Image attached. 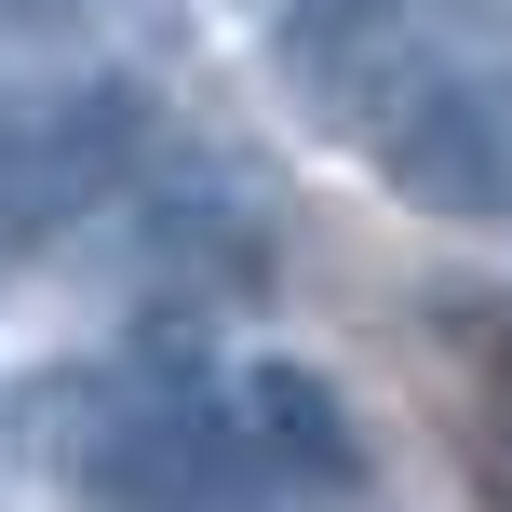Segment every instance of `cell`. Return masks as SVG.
<instances>
[{
    "label": "cell",
    "instance_id": "1",
    "mask_svg": "<svg viewBox=\"0 0 512 512\" xmlns=\"http://www.w3.org/2000/svg\"><path fill=\"white\" fill-rule=\"evenodd\" d=\"M27 459L54 472V486H81L95 512H256L243 432L216 391H176V378H135V364H108V378H41L27 391Z\"/></svg>",
    "mask_w": 512,
    "mask_h": 512
},
{
    "label": "cell",
    "instance_id": "2",
    "mask_svg": "<svg viewBox=\"0 0 512 512\" xmlns=\"http://www.w3.org/2000/svg\"><path fill=\"white\" fill-rule=\"evenodd\" d=\"M149 162V95L108 68L81 81H41V95L0 108V243H41L68 216L122 203V176Z\"/></svg>",
    "mask_w": 512,
    "mask_h": 512
},
{
    "label": "cell",
    "instance_id": "3",
    "mask_svg": "<svg viewBox=\"0 0 512 512\" xmlns=\"http://www.w3.org/2000/svg\"><path fill=\"white\" fill-rule=\"evenodd\" d=\"M364 162L432 216H512V81L472 68H378Z\"/></svg>",
    "mask_w": 512,
    "mask_h": 512
},
{
    "label": "cell",
    "instance_id": "4",
    "mask_svg": "<svg viewBox=\"0 0 512 512\" xmlns=\"http://www.w3.org/2000/svg\"><path fill=\"white\" fill-rule=\"evenodd\" d=\"M230 432H243L256 486H283V499H364V472H378L324 364H243V391H230Z\"/></svg>",
    "mask_w": 512,
    "mask_h": 512
},
{
    "label": "cell",
    "instance_id": "5",
    "mask_svg": "<svg viewBox=\"0 0 512 512\" xmlns=\"http://www.w3.org/2000/svg\"><path fill=\"white\" fill-rule=\"evenodd\" d=\"M0 14H27V27H54V14H81V0H0Z\"/></svg>",
    "mask_w": 512,
    "mask_h": 512
}]
</instances>
